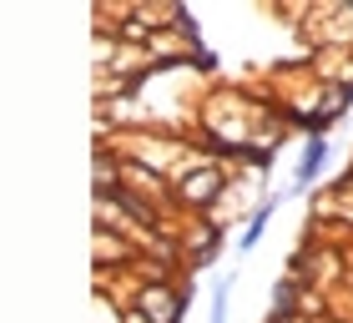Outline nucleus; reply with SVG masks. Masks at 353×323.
<instances>
[{"label": "nucleus", "mask_w": 353, "mask_h": 323, "mask_svg": "<svg viewBox=\"0 0 353 323\" xmlns=\"http://www.w3.org/2000/svg\"><path fill=\"white\" fill-rule=\"evenodd\" d=\"M343 91H348V96H353V81H348V86H343Z\"/></svg>", "instance_id": "nucleus-5"}, {"label": "nucleus", "mask_w": 353, "mask_h": 323, "mask_svg": "<svg viewBox=\"0 0 353 323\" xmlns=\"http://www.w3.org/2000/svg\"><path fill=\"white\" fill-rule=\"evenodd\" d=\"M278 323H303V318H293V313H288V318H278Z\"/></svg>", "instance_id": "nucleus-4"}, {"label": "nucleus", "mask_w": 353, "mask_h": 323, "mask_svg": "<svg viewBox=\"0 0 353 323\" xmlns=\"http://www.w3.org/2000/svg\"><path fill=\"white\" fill-rule=\"evenodd\" d=\"M137 309L147 323H176L182 318V293L167 283H157V288H141V298H137Z\"/></svg>", "instance_id": "nucleus-1"}, {"label": "nucleus", "mask_w": 353, "mask_h": 323, "mask_svg": "<svg viewBox=\"0 0 353 323\" xmlns=\"http://www.w3.org/2000/svg\"><path fill=\"white\" fill-rule=\"evenodd\" d=\"M217 192H222V177H217L212 167H207V172H197V177H187V182H182V202L207 207V202L217 197Z\"/></svg>", "instance_id": "nucleus-2"}, {"label": "nucleus", "mask_w": 353, "mask_h": 323, "mask_svg": "<svg viewBox=\"0 0 353 323\" xmlns=\"http://www.w3.org/2000/svg\"><path fill=\"white\" fill-rule=\"evenodd\" d=\"M323 157H328V147H323V141H313V147H308V162H303V172H298V182H313V172L323 167Z\"/></svg>", "instance_id": "nucleus-3"}]
</instances>
